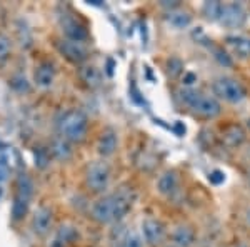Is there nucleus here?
<instances>
[{
  "mask_svg": "<svg viewBox=\"0 0 250 247\" xmlns=\"http://www.w3.org/2000/svg\"><path fill=\"white\" fill-rule=\"evenodd\" d=\"M50 152L54 154V157L57 160H67V159H70V156H72L70 142L63 139V137H57V139H55L54 142H52Z\"/></svg>",
  "mask_w": 250,
  "mask_h": 247,
  "instance_id": "19",
  "label": "nucleus"
},
{
  "mask_svg": "<svg viewBox=\"0 0 250 247\" xmlns=\"http://www.w3.org/2000/svg\"><path fill=\"white\" fill-rule=\"evenodd\" d=\"M244 140H245V131L240 125L232 124L224 131V142L229 147H239V145L244 144Z\"/></svg>",
  "mask_w": 250,
  "mask_h": 247,
  "instance_id": "18",
  "label": "nucleus"
},
{
  "mask_svg": "<svg viewBox=\"0 0 250 247\" xmlns=\"http://www.w3.org/2000/svg\"><path fill=\"white\" fill-rule=\"evenodd\" d=\"M247 221H249V222H250V209H249V210H247Z\"/></svg>",
  "mask_w": 250,
  "mask_h": 247,
  "instance_id": "32",
  "label": "nucleus"
},
{
  "mask_svg": "<svg viewBox=\"0 0 250 247\" xmlns=\"http://www.w3.org/2000/svg\"><path fill=\"white\" fill-rule=\"evenodd\" d=\"M75 237H77V230H75V229L62 227L59 230V239H57V241H60L63 244V242H72Z\"/></svg>",
  "mask_w": 250,
  "mask_h": 247,
  "instance_id": "26",
  "label": "nucleus"
},
{
  "mask_svg": "<svg viewBox=\"0 0 250 247\" xmlns=\"http://www.w3.org/2000/svg\"><path fill=\"white\" fill-rule=\"evenodd\" d=\"M245 20H247V12H245V9L240 3L230 2L222 5L219 22L224 27H227V29H239V27L245 23Z\"/></svg>",
  "mask_w": 250,
  "mask_h": 247,
  "instance_id": "7",
  "label": "nucleus"
},
{
  "mask_svg": "<svg viewBox=\"0 0 250 247\" xmlns=\"http://www.w3.org/2000/svg\"><path fill=\"white\" fill-rule=\"evenodd\" d=\"M79 75H80V79H82V82L90 89H97V87H100V84H102V74H100L99 68L94 66L80 67Z\"/></svg>",
  "mask_w": 250,
  "mask_h": 247,
  "instance_id": "17",
  "label": "nucleus"
},
{
  "mask_svg": "<svg viewBox=\"0 0 250 247\" xmlns=\"http://www.w3.org/2000/svg\"><path fill=\"white\" fill-rule=\"evenodd\" d=\"M249 180H250V172H249Z\"/></svg>",
  "mask_w": 250,
  "mask_h": 247,
  "instance_id": "36",
  "label": "nucleus"
},
{
  "mask_svg": "<svg viewBox=\"0 0 250 247\" xmlns=\"http://www.w3.org/2000/svg\"><path fill=\"white\" fill-rule=\"evenodd\" d=\"M172 242L175 247H190L195 242V232L188 225H179L172 232Z\"/></svg>",
  "mask_w": 250,
  "mask_h": 247,
  "instance_id": "15",
  "label": "nucleus"
},
{
  "mask_svg": "<svg viewBox=\"0 0 250 247\" xmlns=\"http://www.w3.org/2000/svg\"><path fill=\"white\" fill-rule=\"evenodd\" d=\"M10 50H12L10 39L7 37L5 34H0V64H3L7 59H9Z\"/></svg>",
  "mask_w": 250,
  "mask_h": 247,
  "instance_id": "24",
  "label": "nucleus"
},
{
  "mask_svg": "<svg viewBox=\"0 0 250 247\" xmlns=\"http://www.w3.org/2000/svg\"><path fill=\"white\" fill-rule=\"evenodd\" d=\"M165 237V225L159 219H145L142 222V239L148 246H157Z\"/></svg>",
  "mask_w": 250,
  "mask_h": 247,
  "instance_id": "8",
  "label": "nucleus"
},
{
  "mask_svg": "<svg viewBox=\"0 0 250 247\" xmlns=\"http://www.w3.org/2000/svg\"><path fill=\"white\" fill-rule=\"evenodd\" d=\"M34 192V184H32L30 177L22 174L17 179V194H15L14 204H12V219L20 221L27 216V210L30 205V197Z\"/></svg>",
  "mask_w": 250,
  "mask_h": 247,
  "instance_id": "5",
  "label": "nucleus"
},
{
  "mask_svg": "<svg viewBox=\"0 0 250 247\" xmlns=\"http://www.w3.org/2000/svg\"><path fill=\"white\" fill-rule=\"evenodd\" d=\"M225 42H227V45L230 47V50L237 57H250V37H247V35H230V37H227Z\"/></svg>",
  "mask_w": 250,
  "mask_h": 247,
  "instance_id": "13",
  "label": "nucleus"
},
{
  "mask_svg": "<svg viewBox=\"0 0 250 247\" xmlns=\"http://www.w3.org/2000/svg\"><path fill=\"white\" fill-rule=\"evenodd\" d=\"M222 5L224 3L217 2V0H212V2H205L202 5V14L204 17L210 22H215V20L220 19V12H222Z\"/></svg>",
  "mask_w": 250,
  "mask_h": 247,
  "instance_id": "21",
  "label": "nucleus"
},
{
  "mask_svg": "<svg viewBox=\"0 0 250 247\" xmlns=\"http://www.w3.org/2000/svg\"><path fill=\"white\" fill-rule=\"evenodd\" d=\"M122 247H144V239L139 232L130 230V232L125 234V237L122 241Z\"/></svg>",
  "mask_w": 250,
  "mask_h": 247,
  "instance_id": "22",
  "label": "nucleus"
},
{
  "mask_svg": "<svg viewBox=\"0 0 250 247\" xmlns=\"http://www.w3.org/2000/svg\"><path fill=\"white\" fill-rule=\"evenodd\" d=\"M54 79H55L54 66L48 62L40 64L37 67V70H35V82H37V86L42 89H48V87H52V84H54Z\"/></svg>",
  "mask_w": 250,
  "mask_h": 247,
  "instance_id": "16",
  "label": "nucleus"
},
{
  "mask_svg": "<svg viewBox=\"0 0 250 247\" xmlns=\"http://www.w3.org/2000/svg\"><path fill=\"white\" fill-rule=\"evenodd\" d=\"M167 247H175V246H173V244H172V246H167Z\"/></svg>",
  "mask_w": 250,
  "mask_h": 247,
  "instance_id": "34",
  "label": "nucleus"
},
{
  "mask_svg": "<svg viewBox=\"0 0 250 247\" xmlns=\"http://www.w3.org/2000/svg\"><path fill=\"white\" fill-rule=\"evenodd\" d=\"M48 160H50V157H48V152L45 149H37V152H35V165L43 169V167H47Z\"/></svg>",
  "mask_w": 250,
  "mask_h": 247,
  "instance_id": "28",
  "label": "nucleus"
},
{
  "mask_svg": "<svg viewBox=\"0 0 250 247\" xmlns=\"http://www.w3.org/2000/svg\"><path fill=\"white\" fill-rule=\"evenodd\" d=\"M62 32L65 34V37L68 40H74V42H79V44H82L83 40H87L88 37L85 25L74 17H65L62 20Z\"/></svg>",
  "mask_w": 250,
  "mask_h": 247,
  "instance_id": "10",
  "label": "nucleus"
},
{
  "mask_svg": "<svg viewBox=\"0 0 250 247\" xmlns=\"http://www.w3.org/2000/svg\"><path fill=\"white\" fill-rule=\"evenodd\" d=\"M193 82H197V77L190 74V72H187V74L184 75V80H182V84H185V86H192Z\"/></svg>",
  "mask_w": 250,
  "mask_h": 247,
  "instance_id": "30",
  "label": "nucleus"
},
{
  "mask_svg": "<svg viewBox=\"0 0 250 247\" xmlns=\"http://www.w3.org/2000/svg\"><path fill=\"white\" fill-rule=\"evenodd\" d=\"M10 86L12 89H15L17 92H29V82H27V79L23 75H15V77H12V80H10Z\"/></svg>",
  "mask_w": 250,
  "mask_h": 247,
  "instance_id": "25",
  "label": "nucleus"
},
{
  "mask_svg": "<svg viewBox=\"0 0 250 247\" xmlns=\"http://www.w3.org/2000/svg\"><path fill=\"white\" fill-rule=\"evenodd\" d=\"M2 194H3V190H2V187H0V197H2Z\"/></svg>",
  "mask_w": 250,
  "mask_h": 247,
  "instance_id": "33",
  "label": "nucleus"
},
{
  "mask_svg": "<svg viewBox=\"0 0 250 247\" xmlns=\"http://www.w3.org/2000/svg\"><path fill=\"white\" fill-rule=\"evenodd\" d=\"M213 57L219 60L220 66H225V67H230L232 66V59L227 52H224L222 48H213Z\"/></svg>",
  "mask_w": 250,
  "mask_h": 247,
  "instance_id": "27",
  "label": "nucleus"
},
{
  "mask_svg": "<svg viewBox=\"0 0 250 247\" xmlns=\"http://www.w3.org/2000/svg\"><path fill=\"white\" fill-rule=\"evenodd\" d=\"M239 247H247V246H239Z\"/></svg>",
  "mask_w": 250,
  "mask_h": 247,
  "instance_id": "35",
  "label": "nucleus"
},
{
  "mask_svg": "<svg viewBox=\"0 0 250 247\" xmlns=\"http://www.w3.org/2000/svg\"><path fill=\"white\" fill-rule=\"evenodd\" d=\"M110 167H108L107 162L104 160H95L88 165L87 172H85V184L92 192H104L105 189H108L110 184Z\"/></svg>",
  "mask_w": 250,
  "mask_h": 247,
  "instance_id": "6",
  "label": "nucleus"
},
{
  "mask_svg": "<svg viewBox=\"0 0 250 247\" xmlns=\"http://www.w3.org/2000/svg\"><path fill=\"white\" fill-rule=\"evenodd\" d=\"M179 97L193 114L204 117V119H215L222 112L220 102L215 97L205 95L202 92L193 90V89H188V87L182 89V90L179 92Z\"/></svg>",
  "mask_w": 250,
  "mask_h": 247,
  "instance_id": "2",
  "label": "nucleus"
},
{
  "mask_svg": "<svg viewBox=\"0 0 250 247\" xmlns=\"http://www.w3.org/2000/svg\"><path fill=\"white\" fill-rule=\"evenodd\" d=\"M179 187V177L173 171H167L164 172L162 176L159 177V182H157V190H159L162 196H172L173 192Z\"/></svg>",
  "mask_w": 250,
  "mask_h": 247,
  "instance_id": "14",
  "label": "nucleus"
},
{
  "mask_svg": "<svg viewBox=\"0 0 250 247\" xmlns=\"http://www.w3.org/2000/svg\"><path fill=\"white\" fill-rule=\"evenodd\" d=\"M117 145H119V139H117V132L114 129H105L102 132L99 139V144H97V151L102 157H110L114 156L117 151Z\"/></svg>",
  "mask_w": 250,
  "mask_h": 247,
  "instance_id": "12",
  "label": "nucleus"
},
{
  "mask_svg": "<svg viewBox=\"0 0 250 247\" xmlns=\"http://www.w3.org/2000/svg\"><path fill=\"white\" fill-rule=\"evenodd\" d=\"M212 89L213 94L229 104H239L247 95L244 86L237 79H232V77H219V79H215L212 84Z\"/></svg>",
  "mask_w": 250,
  "mask_h": 247,
  "instance_id": "4",
  "label": "nucleus"
},
{
  "mask_svg": "<svg viewBox=\"0 0 250 247\" xmlns=\"http://www.w3.org/2000/svg\"><path fill=\"white\" fill-rule=\"evenodd\" d=\"M167 22L175 29H187L192 22V17L184 10H168Z\"/></svg>",
  "mask_w": 250,
  "mask_h": 247,
  "instance_id": "20",
  "label": "nucleus"
},
{
  "mask_svg": "<svg viewBox=\"0 0 250 247\" xmlns=\"http://www.w3.org/2000/svg\"><path fill=\"white\" fill-rule=\"evenodd\" d=\"M88 129L87 115L82 111H68L59 120V132L68 142H82Z\"/></svg>",
  "mask_w": 250,
  "mask_h": 247,
  "instance_id": "3",
  "label": "nucleus"
},
{
  "mask_svg": "<svg viewBox=\"0 0 250 247\" xmlns=\"http://www.w3.org/2000/svg\"><path fill=\"white\" fill-rule=\"evenodd\" d=\"M134 197L128 190H119L115 194L99 199L92 207V217L100 224H112L120 221L130 210Z\"/></svg>",
  "mask_w": 250,
  "mask_h": 247,
  "instance_id": "1",
  "label": "nucleus"
},
{
  "mask_svg": "<svg viewBox=\"0 0 250 247\" xmlns=\"http://www.w3.org/2000/svg\"><path fill=\"white\" fill-rule=\"evenodd\" d=\"M182 72H184V64H182V60L177 59V57L168 59V62H167V74L170 75L172 79L179 77L180 74H182Z\"/></svg>",
  "mask_w": 250,
  "mask_h": 247,
  "instance_id": "23",
  "label": "nucleus"
},
{
  "mask_svg": "<svg viewBox=\"0 0 250 247\" xmlns=\"http://www.w3.org/2000/svg\"><path fill=\"white\" fill-rule=\"evenodd\" d=\"M208 180H210L212 184L219 185L225 180V174L222 171H213V172H210V176H208Z\"/></svg>",
  "mask_w": 250,
  "mask_h": 247,
  "instance_id": "29",
  "label": "nucleus"
},
{
  "mask_svg": "<svg viewBox=\"0 0 250 247\" xmlns=\"http://www.w3.org/2000/svg\"><path fill=\"white\" fill-rule=\"evenodd\" d=\"M57 47H59L60 54L74 64H82L83 60L87 59V50L83 48V45L79 42H74V40H68V39L60 40L57 44Z\"/></svg>",
  "mask_w": 250,
  "mask_h": 247,
  "instance_id": "9",
  "label": "nucleus"
},
{
  "mask_svg": "<svg viewBox=\"0 0 250 247\" xmlns=\"http://www.w3.org/2000/svg\"><path fill=\"white\" fill-rule=\"evenodd\" d=\"M52 247H63V244L60 241H55L54 244H52Z\"/></svg>",
  "mask_w": 250,
  "mask_h": 247,
  "instance_id": "31",
  "label": "nucleus"
},
{
  "mask_svg": "<svg viewBox=\"0 0 250 247\" xmlns=\"http://www.w3.org/2000/svg\"><path fill=\"white\" fill-rule=\"evenodd\" d=\"M52 210L48 207H39L32 219V229L37 236H45L52 227Z\"/></svg>",
  "mask_w": 250,
  "mask_h": 247,
  "instance_id": "11",
  "label": "nucleus"
}]
</instances>
